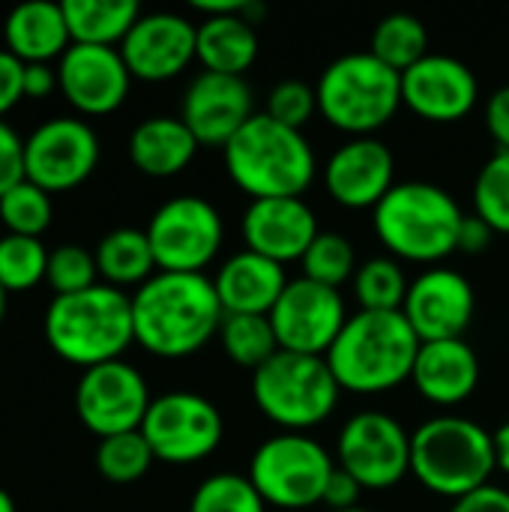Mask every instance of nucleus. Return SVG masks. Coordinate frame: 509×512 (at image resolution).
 <instances>
[{
	"instance_id": "5",
	"label": "nucleus",
	"mask_w": 509,
	"mask_h": 512,
	"mask_svg": "<svg viewBox=\"0 0 509 512\" xmlns=\"http://www.w3.org/2000/svg\"><path fill=\"white\" fill-rule=\"evenodd\" d=\"M45 339L60 360L81 369L120 360L135 342L132 297L111 285L54 297L45 312Z\"/></svg>"
},
{
	"instance_id": "38",
	"label": "nucleus",
	"mask_w": 509,
	"mask_h": 512,
	"mask_svg": "<svg viewBox=\"0 0 509 512\" xmlns=\"http://www.w3.org/2000/svg\"><path fill=\"white\" fill-rule=\"evenodd\" d=\"M474 213L495 231L509 234V153L498 150L474 180Z\"/></svg>"
},
{
	"instance_id": "18",
	"label": "nucleus",
	"mask_w": 509,
	"mask_h": 512,
	"mask_svg": "<svg viewBox=\"0 0 509 512\" xmlns=\"http://www.w3.org/2000/svg\"><path fill=\"white\" fill-rule=\"evenodd\" d=\"M480 99L477 75L468 63L450 54H426L402 72V105L429 123L465 120Z\"/></svg>"
},
{
	"instance_id": "30",
	"label": "nucleus",
	"mask_w": 509,
	"mask_h": 512,
	"mask_svg": "<svg viewBox=\"0 0 509 512\" xmlns=\"http://www.w3.org/2000/svg\"><path fill=\"white\" fill-rule=\"evenodd\" d=\"M381 63L396 69L399 75L417 66L429 54V33L426 24L417 15L408 12H393L378 21L372 33V48H369Z\"/></svg>"
},
{
	"instance_id": "52",
	"label": "nucleus",
	"mask_w": 509,
	"mask_h": 512,
	"mask_svg": "<svg viewBox=\"0 0 509 512\" xmlns=\"http://www.w3.org/2000/svg\"><path fill=\"white\" fill-rule=\"evenodd\" d=\"M0 33H3V27H0Z\"/></svg>"
},
{
	"instance_id": "7",
	"label": "nucleus",
	"mask_w": 509,
	"mask_h": 512,
	"mask_svg": "<svg viewBox=\"0 0 509 512\" xmlns=\"http://www.w3.org/2000/svg\"><path fill=\"white\" fill-rule=\"evenodd\" d=\"M318 114L351 138L384 129L402 105V75L372 51H351L333 60L318 84Z\"/></svg>"
},
{
	"instance_id": "31",
	"label": "nucleus",
	"mask_w": 509,
	"mask_h": 512,
	"mask_svg": "<svg viewBox=\"0 0 509 512\" xmlns=\"http://www.w3.org/2000/svg\"><path fill=\"white\" fill-rule=\"evenodd\" d=\"M408 288L402 264L390 255L369 258L354 273V297L363 312H402Z\"/></svg>"
},
{
	"instance_id": "6",
	"label": "nucleus",
	"mask_w": 509,
	"mask_h": 512,
	"mask_svg": "<svg viewBox=\"0 0 509 512\" xmlns=\"http://www.w3.org/2000/svg\"><path fill=\"white\" fill-rule=\"evenodd\" d=\"M495 471V441L468 417L441 414L411 435V474L432 495L459 501L489 486Z\"/></svg>"
},
{
	"instance_id": "29",
	"label": "nucleus",
	"mask_w": 509,
	"mask_h": 512,
	"mask_svg": "<svg viewBox=\"0 0 509 512\" xmlns=\"http://www.w3.org/2000/svg\"><path fill=\"white\" fill-rule=\"evenodd\" d=\"M99 276L111 285V288H126V285H144L156 267L147 231L138 228H117L111 234H105L93 252Z\"/></svg>"
},
{
	"instance_id": "10",
	"label": "nucleus",
	"mask_w": 509,
	"mask_h": 512,
	"mask_svg": "<svg viewBox=\"0 0 509 512\" xmlns=\"http://www.w3.org/2000/svg\"><path fill=\"white\" fill-rule=\"evenodd\" d=\"M147 240L162 273H204L225 240L222 213L198 195L171 198L153 213Z\"/></svg>"
},
{
	"instance_id": "23",
	"label": "nucleus",
	"mask_w": 509,
	"mask_h": 512,
	"mask_svg": "<svg viewBox=\"0 0 509 512\" xmlns=\"http://www.w3.org/2000/svg\"><path fill=\"white\" fill-rule=\"evenodd\" d=\"M411 381L417 393L432 405H462L480 384V357L465 339L423 342Z\"/></svg>"
},
{
	"instance_id": "3",
	"label": "nucleus",
	"mask_w": 509,
	"mask_h": 512,
	"mask_svg": "<svg viewBox=\"0 0 509 512\" xmlns=\"http://www.w3.org/2000/svg\"><path fill=\"white\" fill-rule=\"evenodd\" d=\"M228 177L252 201L303 198L315 180V150L300 129L276 123L267 111L255 114L222 150Z\"/></svg>"
},
{
	"instance_id": "36",
	"label": "nucleus",
	"mask_w": 509,
	"mask_h": 512,
	"mask_svg": "<svg viewBox=\"0 0 509 512\" xmlns=\"http://www.w3.org/2000/svg\"><path fill=\"white\" fill-rule=\"evenodd\" d=\"M51 216V195L30 180H21L0 198V222L9 228V234L42 237L51 225Z\"/></svg>"
},
{
	"instance_id": "42",
	"label": "nucleus",
	"mask_w": 509,
	"mask_h": 512,
	"mask_svg": "<svg viewBox=\"0 0 509 512\" xmlns=\"http://www.w3.org/2000/svg\"><path fill=\"white\" fill-rule=\"evenodd\" d=\"M21 99H24V63L15 54L0 51V120Z\"/></svg>"
},
{
	"instance_id": "40",
	"label": "nucleus",
	"mask_w": 509,
	"mask_h": 512,
	"mask_svg": "<svg viewBox=\"0 0 509 512\" xmlns=\"http://www.w3.org/2000/svg\"><path fill=\"white\" fill-rule=\"evenodd\" d=\"M318 111V96H315V87H309L306 81H279L270 96H267V114L282 123V126H291V129H300L315 117Z\"/></svg>"
},
{
	"instance_id": "14",
	"label": "nucleus",
	"mask_w": 509,
	"mask_h": 512,
	"mask_svg": "<svg viewBox=\"0 0 509 512\" xmlns=\"http://www.w3.org/2000/svg\"><path fill=\"white\" fill-rule=\"evenodd\" d=\"M150 402L153 399L144 375L123 360L84 369L75 387V414L99 441L123 432H138Z\"/></svg>"
},
{
	"instance_id": "12",
	"label": "nucleus",
	"mask_w": 509,
	"mask_h": 512,
	"mask_svg": "<svg viewBox=\"0 0 509 512\" xmlns=\"http://www.w3.org/2000/svg\"><path fill=\"white\" fill-rule=\"evenodd\" d=\"M336 465L348 471L363 492L393 489L411 474V435L384 411H360L339 432Z\"/></svg>"
},
{
	"instance_id": "17",
	"label": "nucleus",
	"mask_w": 509,
	"mask_h": 512,
	"mask_svg": "<svg viewBox=\"0 0 509 512\" xmlns=\"http://www.w3.org/2000/svg\"><path fill=\"white\" fill-rule=\"evenodd\" d=\"M474 309L477 294L471 282L453 267H432L411 282L402 315L420 342H444L465 336L474 321Z\"/></svg>"
},
{
	"instance_id": "24",
	"label": "nucleus",
	"mask_w": 509,
	"mask_h": 512,
	"mask_svg": "<svg viewBox=\"0 0 509 512\" xmlns=\"http://www.w3.org/2000/svg\"><path fill=\"white\" fill-rule=\"evenodd\" d=\"M288 282L282 264L249 249L231 255L213 279L225 315H270Z\"/></svg>"
},
{
	"instance_id": "21",
	"label": "nucleus",
	"mask_w": 509,
	"mask_h": 512,
	"mask_svg": "<svg viewBox=\"0 0 509 512\" xmlns=\"http://www.w3.org/2000/svg\"><path fill=\"white\" fill-rule=\"evenodd\" d=\"M393 186H396L393 150L375 135L351 138L324 165L327 195L348 210H366V207L375 210Z\"/></svg>"
},
{
	"instance_id": "35",
	"label": "nucleus",
	"mask_w": 509,
	"mask_h": 512,
	"mask_svg": "<svg viewBox=\"0 0 509 512\" xmlns=\"http://www.w3.org/2000/svg\"><path fill=\"white\" fill-rule=\"evenodd\" d=\"M300 267H303L306 279L339 291V285H345L357 273V252H354V246H351V240L345 234L321 231L312 240V246L306 249Z\"/></svg>"
},
{
	"instance_id": "32",
	"label": "nucleus",
	"mask_w": 509,
	"mask_h": 512,
	"mask_svg": "<svg viewBox=\"0 0 509 512\" xmlns=\"http://www.w3.org/2000/svg\"><path fill=\"white\" fill-rule=\"evenodd\" d=\"M219 342L234 366L261 369L273 354H279V342L270 324V315H225Z\"/></svg>"
},
{
	"instance_id": "33",
	"label": "nucleus",
	"mask_w": 509,
	"mask_h": 512,
	"mask_svg": "<svg viewBox=\"0 0 509 512\" xmlns=\"http://www.w3.org/2000/svg\"><path fill=\"white\" fill-rule=\"evenodd\" d=\"M153 462H156V456H153L147 438L141 435V429L102 438L96 447V471L102 474V480H108L114 486L138 483L150 471Z\"/></svg>"
},
{
	"instance_id": "47",
	"label": "nucleus",
	"mask_w": 509,
	"mask_h": 512,
	"mask_svg": "<svg viewBox=\"0 0 509 512\" xmlns=\"http://www.w3.org/2000/svg\"><path fill=\"white\" fill-rule=\"evenodd\" d=\"M492 237H495V231L477 216V213H471V216H465V222H462V234H459V252H468V255H480V252H486L489 249V243H492Z\"/></svg>"
},
{
	"instance_id": "13",
	"label": "nucleus",
	"mask_w": 509,
	"mask_h": 512,
	"mask_svg": "<svg viewBox=\"0 0 509 512\" xmlns=\"http://www.w3.org/2000/svg\"><path fill=\"white\" fill-rule=\"evenodd\" d=\"M348 318L351 315L345 309L342 294L306 276L291 279L270 312L279 351L309 354V357H327Z\"/></svg>"
},
{
	"instance_id": "9",
	"label": "nucleus",
	"mask_w": 509,
	"mask_h": 512,
	"mask_svg": "<svg viewBox=\"0 0 509 512\" xmlns=\"http://www.w3.org/2000/svg\"><path fill=\"white\" fill-rule=\"evenodd\" d=\"M336 459L303 432H282L267 438L249 462V480L276 510H309L321 504Z\"/></svg>"
},
{
	"instance_id": "22",
	"label": "nucleus",
	"mask_w": 509,
	"mask_h": 512,
	"mask_svg": "<svg viewBox=\"0 0 509 512\" xmlns=\"http://www.w3.org/2000/svg\"><path fill=\"white\" fill-rule=\"evenodd\" d=\"M321 234L315 210L303 198H261L243 213V240L249 252H258L276 264L303 261L312 240Z\"/></svg>"
},
{
	"instance_id": "25",
	"label": "nucleus",
	"mask_w": 509,
	"mask_h": 512,
	"mask_svg": "<svg viewBox=\"0 0 509 512\" xmlns=\"http://www.w3.org/2000/svg\"><path fill=\"white\" fill-rule=\"evenodd\" d=\"M3 42L6 51L15 54L21 63H48L54 57H63L72 45L63 3L30 0L15 6L3 21Z\"/></svg>"
},
{
	"instance_id": "43",
	"label": "nucleus",
	"mask_w": 509,
	"mask_h": 512,
	"mask_svg": "<svg viewBox=\"0 0 509 512\" xmlns=\"http://www.w3.org/2000/svg\"><path fill=\"white\" fill-rule=\"evenodd\" d=\"M360 495H363V486L348 474V471H342L339 465H336V471H333V477L327 480V489H324V498H321V504L327 507V512H348V510H357V501H360Z\"/></svg>"
},
{
	"instance_id": "15",
	"label": "nucleus",
	"mask_w": 509,
	"mask_h": 512,
	"mask_svg": "<svg viewBox=\"0 0 509 512\" xmlns=\"http://www.w3.org/2000/svg\"><path fill=\"white\" fill-rule=\"evenodd\" d=\"M96 165L99 138L84 120L51 117L24 141V177L48 195L81 186Z\"/></svg>"
},
{
	"instance_id": "4",
	"label": "nucleus",
	"mask_w": 509,
	"mask_h": 512,
	"mask_svg": "<svg viewBox=\"0 0 509 512\" xmlns=\"http://www.w3.org/2000/svg\"><path fill=\"white\" fill-rule=\"evenodd\" d=\"M465 213L459 201L435 183H396L372 210V228L396 261L435 264L459 252Z\"/></svg>"
},
{
	"instance_id": "41",
	"label": "nucleus",
	"mask_w": 509,
	"mask_h": 512,
	"mask_svg": "<svg viewBox=\"0 0 509 512\" xmlns=\"http://www.w3.org/2000/svg\"><path fill=\"white\" fill-rule=\"evenodd\" d=\"M21 180H27L24 177V141L6 120H0V198Z\"/></svg>"
},
{
	"instance_id": "26",
	"label": "nucleus",
	"mask_w": 509,
	"mask_h": 512,
	"mask_svg": "<svg viewBox=\"0 0 509 512\" xmlns=\"http://www.w3.org/2000/svg\"><path fill=\"white\" fill-rule=\"evenodd\" d=\"M198 141L180 117H147L129 135V159L147 177H177L198 153Z\"/></svg>"
},
{
	"instance_id": "19",
	"label": "nucleus",
	"mask_w": 509,
	"mask_h": 512,
	"mask_svg": "<svg viewBox=\"0 0 509 512\" xmlns=\"http://www.w3.org/2000/svg\"><path fill=\"white\" fill-rule=\"evenodd\" d=\"M57 81L66 96V102L87 114L102 117L117 111L132 84V72L120 54V48L105 45H69V51L60 57Z\"/></svg>"
},
{
	"instance_id": "49",
	"label": "nucleus",
	"mask_w": 509,
	"mask_h": 512,
	"mask_svg": "<svg viewBox=\"0 0 509 512\" xmlns=\"http://www.w3.org/2000/svg\"><path fill=\"white\" fill-rule=\"evenodd\" d=\"M0 512H15V501L6 489H0Z\"/></svg>"
},
{
	"instance_id": "1",
	"label": "nucleus",
	"mask_w": 509,
	"mask_h": 512,
	"mask_svg": "<svg viewBox=\"0 0 509 512\" xmlns=\"http://www.w3.org/2000/svg\"><path fill=\"white\" fill-rule=\"evenodd\" d=\"M225 309L204 273H153L132 294L135 342L165 360L201 351L219 336Z\"/></svg>"
},
{
	"instance_id": "28",
	"label": "nucleus",
	"mask_w": 509,
	"mask_h": 512,
	"mask_svg": "<svg viewBox=\"0 0 509 512\" xmlns=\"http://www.w3.org/2000/svg\"><path fill=\"white\" fill-rule=\"evenodd\" d=\"M63 18L72 45L114 48L141 18V6L135 0H63Z\"/></svg>"
},
{
	"instance_id": "2",
	"label": "nucleus",
	"mask_w": 509,
	"mask_h": 512,
	"mask_svg": "<svg viewBox=\"0 0 509 512\" xmlns=\"http://www.w3.org/2000/svg\"><path fill=\"white\" fill-rule=\"evenodd\" d=\"M420 336L402 312H357L327 351V363L342 390L381 396L411 381Z\"/></svg>"
},
{
	"instance_id": "20",
	"label": "nucleus",
	"mask_w": 509,
	"mask_h": 512,
	"mask_svg": "<svg viewBox=\"0 0 509 512\" xmlns=\"http://www.w3.org/2000/svg\"><path fill=\"white\" fill-rule=\"evenodd\" d=\"M255 117L252 87L246 78L201 72L186 87L180 120L189 126L201 147H222Z\"/></svg>"
},
{
	"instance_id": "34",
	"label": "nucleus",
	"mask_w": 509,
	"mask_h": 512,
	"mask_svg": "<svg viewBox=\"0 0 509 512\" xmlns=\"http://www.w3.org/2000/svg\"><path fill=\"white\" fill-rule=\"evenodd\" d=\"M48 249L39 237L6 234L0 237V285L6 294H21L36 288L48 273Z\"/></svg>"
},
{
	"instance_id": "37",
	"label": "nucleus",
	"mask_w": 509,
	"mask_h": 512,
	"mask_svg": "<svg viewBox=\"0 0 509 512\" xmlns=\"http://www.w3.org/2000/svg\"><path fill=\"white\" fill-rule=\"evenodd\" d=\"M189 512H267V504L249 477L213 474L195 489Z\"/></svg>"
},
{
	"instance_id": "44",
	"label": "nucleus",
	"mask_w": 509,
	"mask_h": 512,
	"mask_svg": "<svg viewBox=\"0 0 509 512\" xmlns=\"http://www.w3.org/2000/svg\"><path fill=\"white\" fill-rule=\"evenodd\" d=\"M450 512H509V492L501 486H480L471 495L453 501Z\"/></svg>"
},
{
	"instance_id": "45",
	"label": "nucleus",
	"mask_w": 509,
	"mask_h": 512,
	"mask_svg": "<svg viewBox=\"0 0 509 512\" xmlns=\"http://www.w3.org/2000/svg\"><path fill=\"white\" fill-rule=\"evenodd\" d=\"M486 129L495 138L498 150L509 153V84L489 96V102H486Z\"/></svg>"
},
{
	"instance_id": "50",
	"label": "nucleus",
	"mask_w": 509,
	"mask_h": 512,
	"mask_svg": "<svg viewBox=\"0 0 509 512\" xmlns=\"http://www.w3.org/2000/svg\"><path fill=\"white\" fill-rule=\"evenodd\" d=\"M3 315H6V288L0 285V321H3Z\"/></svg>"
},
{
	"instance_id": "46",
	"label": "nucleus",
	"mask_w": 509,
	"mask_h": 512,
	"mask_svg": "<svg viewBox=\"0 0 509 512\" xmlns=\"http://www.w3.org/2000/svg\"><path fill=\"white\" fill-rule=\"evenodd\" d=\"M60 87L57 69L48 63H24V96L27 99H45Z\"/></svg>"
},
{
	"instance_id": "27",
	"label": "nucleus",
	"mask_w": 509,
	"mask_h": 512,
	"mask_svg": "<svg viewBox=\"0 0 509 512\" xmlns=\"http://www.w3.org/2000/svg\"><path fill=\"white\" fill-rule=\"evenodd\" d=\"M246 12L204 18L198 24V60H201L204 72L243 78V72L255 63L258 33L252 27V21L246 18Z\"/></svg>"
},
{
	"instance_id": "51",
	"label": "nucleus",
	"mask_w": 509,
	"mask_h": 512,
	"mask_svg": "<svg viewBox=\"0 0 509 512\" xmlns=\"http://www.w3.org/2000/svg\"><path fill=\"white\" fill-rule=\"evenodd\" d=\"M348 512H366V510H360V507H357V510H348Z\"/></svg>"
},
{
	"instance_id": "16",
	"label": "nucleus",
	"mask_w": 509,
	"mask_h": 512,
	"mask_svg": "<svg viewBox=\"0 0 509 512\" xmlns=\"http://www.w3.org/2000/svg\"><path fill=\"white\" fill-rule=\"evenodd\" d=\"M120 54L138 81H171L198 60V24L177 12H150L120 42Z\"/></svg>"
},
{
	"instance_id": "39",
	"label": "nucleus",
	"mask_w": 509,
	"mask_h": 512,
	"mask_svg": "<svg viewBox=\"0 0 509 512\" xmlns=\"http://www.w3.org/2000/svg\"><path fill=\"white\" fill-rule=\"evenodd\" d=\"M96 276H99L96 258H93V252H87L81 246H57L48 255L45 282L51 285L54 297L81 294L96 285Z\"/></svg>"
},
{
	"instance_id": "11",
	"label": "nucleus",
	"mask_w": 509,
	"mask_h": 512,
	"mask_svg": "<svg viewBox=\"0 0 509 512\" xmlns=\"http://www.w3.org/2000/svg\"><path fill=\"white\" fill-rule=\"evenodd\" d=\"M141 435L147 438L156 462L195 465L219 450L225 420L210 399L177 390L150 402Z\"/></svg>"
},
{
	"instance_id": "8",
	"label": "nucleus",
	"mask_w": 509,
	"mask_h": 512,
	"mask_svg": "<svg viewBox=\"0 0 509 512\" xmlns=\"http://www.w3.org/2000/svg\"><path fill=\"white\" fill-rule=\"evenodd\" d=\"M339 393L342 387L327 357L279 351L252 372L255 408L288 432L321 426L336 411Z\"/></svg>"
},
{
	"instance_id": "48",
	"label": "nucleus",
	"mask_w": 509,
	"mask_h": 512,
	"mask_svg": "<svg viewBox=\"0 0 509 512\" xmlns=\"http://www.w3.org/2000/svg\"><path fill=\"white\" fill-rule=\"evenodd\" d=\"M495 441V462H498V471H504L509 477V420L492 435Z\"/></svg>"
}]
</instances>
